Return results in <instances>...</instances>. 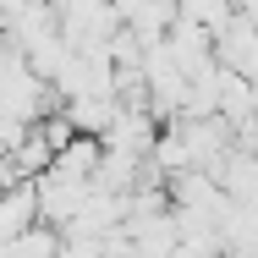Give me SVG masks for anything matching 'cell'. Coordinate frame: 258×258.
<instances>
[{
  "mask_svg": "<svg viewBox=\"0 0 258 258\" xmlns=\"http://www.w3.org/2000/svg\"><path fill=\"white\" fill-rule=\"evenodd\" d=\"M33 220H39V198H33V181H22V187H11V192L0 198V242L22 236Z\"/></svg>",
  "mask_w": 258,
  "mask_h": 258,
  "instance_id": "cell-2",
  "label": "cell"
},
{
  "mask_svg": "<svg viewBox=\"0 0 258 258\" xmlns=\"http://www.w3.org/2000/svg\"><path fill=\"white\" fill-rule=\"evenodd\" d=\"M110 115H115V94H83V99H66L72 132H94V138H99Z\"/></svg>",
  "mask_w": 258,
  "mask_h": 258,
  "instance_id": "cell-3",
  "label": "cell"
},
{
  "mask_svg": "<svg viewBox=\"0 0 258 258\" xmlns=\"http://www.w3.org/2000/svg\"><path fill=\"white\" fill-rule=\"evenodd\" d=\"M88 187H94L88 176H66V170H55V165H50V170H39V176H33V198H39V220L60 231V225H66V220H72L77 209H83Z\"/></svg>",
  "mask_w": 258,
  "mask_h": 258,
  "instance_id": "cell-1",
  "label": "cell"
},
{
  "mask_svg": "<svg viewBox=\"0 0 258 258\" xmlns=\"http://www.w3.org/2000/svg\"><path fill=\"white\" fill-rule=\"evenodd\" d=\"M176 17H187V22H198L209 33H220V28L231 22V0H176Z\"/></svg>",
  "mask_w": 258,
  "mask_h": 258,
  "instance_id": "cell-4",
  "label": "cell"
}]
</instances>
